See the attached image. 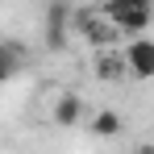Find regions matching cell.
<instances>
[{"mask_svg":"<svg viewBox=\"0 0 154 154\" xmlns=\"http://www.w3.org/2000/svg\"><path fill=\"white\" fill-rule=\"evenodd\" d=\"M92 75L100 79V83H121V79L129 75L121 50H100V54H96V63H92Z\"/></svg>","mask_w":154,"mask_h":154,"instance_id":"cell-4","label":"cell"},{"mask_svg":"<svg viewBox=\"0 0 154 154\" xmlns=\"http://www.w3.org/2000/svg\"><path fill=\"white\" fill-rule=\"evenodd\" d=\"M121 129H125V121H121V112H112V108H100V112L92 117V137H104V142H108V137H117Z\"/></svg>","mask_w":154,"mask_h":154,"instance_id":"cell-7","label":"cell"},{"mask_svg":"<svg viewBox=\"0 0 154 154\" xmlns=\"http://www.w3.org/2000/svg\"><path fill=\"white\" fill-rule=\"evenodd\" d=\"M121 58L133 79H154V38H129L121 46Z\"/></svg>","mask_w":154,"mask_h":154,"instance_id":"cell-3","label":"cell"},{"mask_svg":"<svg viewBox=\"0 0 154 154\" xmlns=\"http://www.w3.org/2000/svg\"><path fill=\"white\" fill-rule=\"evenodd\" d=\"M137 154H154V142H146V146H137Z\"/></svg>","mask_w":154,"mask_h":154,"instance_id":"cell-9","label":"cell"},{"mask_svg":"<svg viewBox=\"0 0 154 154\" xmlns=\"http://www.w3.org/2000/svg\"><path fill=\"white\" fill-rule=\"evenodd\" d=\"M100 13L117 25L121 38H125V33H129V38H142V33L154 25V8L146 4V0H108Z\"/></svg>","mask_w":154,"mask_h":154,"instance_id":"cell-1","label":"cell"},{"mask_svg":"<svg viewBox=\"0 0 154 154\" xmlns=\"http://www.w3.org/2000/svg\"><path fill=\"white\" fill-rule=\"evenodd\" d=\"M54 125L58 129H71V125H79V117H83V100H79L75 92H63L58 100H54Z\"/></svg>","mask_w":154,"mask_h":154,"instance_id":"cell-5","label":"cell"},{"mask_svg":"<svg viewBox=\"0 0 154 154\" xmlns=\"http://www.w3.org/2000/svg\"><path fill=\"white\" fill-rule=\"evenodd\" d=\"M75 25H79V33H83V42H88V46H96V50L112 46V42L121 38L117 25L104 17L100 8H83V13H75Z\"/></svg>","mask_w":154,"mask_h":154,"instance_id":"cell-2","label":"cell"},{"mask_svg":"<svg viewBox=\"0 0 154 154\" xmlns=\"http://www.w3.org/2000/svg\"><path fill=\"white\" fill-rule=\"evenodd\" d=\"M25 46L21 42H0V83H8V79L17 75L21 67H25Z\"/></svg>","mask_w":154,"mask_h":154,"instance_id":"cell-6","label":"cell"},{"mask_svg":"<svg viewBox=\"0 0 154 154\" xmlns=\"http://www.w3.org/2000/svg\"><path fill=\"white\" fill-rule=\"evenodd\" d=\"M67 21H71L67 4H50L46 8V33H67Z\"/></svg>","mask_w":154,"mask_h":154,"instance_id":"cell-8","label":"cell"}]
</instances>
